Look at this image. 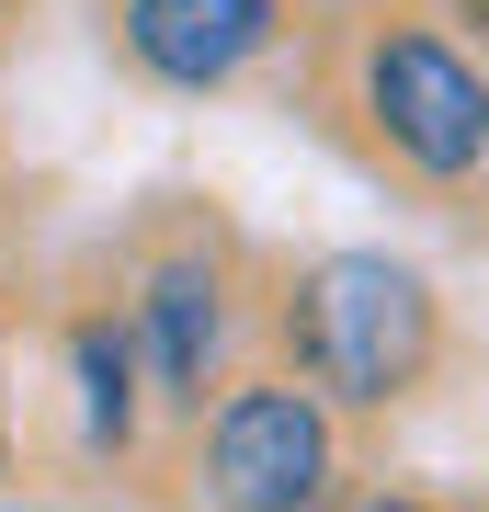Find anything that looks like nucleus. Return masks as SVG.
Wrapping results in <instances>:
<instances>
[{"label": "nucleus", "instance_id": "1", "mask_svg": "<svg viewBox=\"0 0 489 512\" xmlns=\"http://www.w3.org/2000/svg\"><path fill=\"white\" fill-rule=\"evenodd\" d=\"M285 365L319 410H399L444 353L433 274L399 251H319L285 285Z\"/></svg>", "mask_w": 489, "mask_h": 512}, {"label": "nucleus", "instance_id": "2", "mask_svg": "<svg viewBox=\"0 0 489 512\" xmlns=\"http://www.w3.org/2000/svg\"><path fill=\"white\" fill-rule=\"evenodd\" d=\"M353 114L421 183H478L489 171V57L444 23H376L353 46Z\"/></svg>", "mask_w": 489, "mask_h": 512}, {"label": "nucleus", "instance_id": "3", "mask_svg": "<svg viewBox=\"0 0 489 512\" xmlns=\"http://www.w3.org/2000/svg\"><path fill=\"white\" fill-rule=\"evenodd\" d=\"M205 512H342V421L296 376H239L194 444Z\"/></svg>", "mask_w": 489, "mask_h": 512}, {"label": "nucleus", "instance_id": "4", "mask_svg": "<svg viewBox=\"0 0 489 512\" xmlns=\"http://www.w3.org/2000/svg\"><path fill=\"white\" fill-rule=\"evenodd\" d=\"M137 365H148V387H160L171 410H205V387H228V330H239V308H228V262L217 251H160L148 262V285H137Z\"/></svg>", "mask_w": 489, "mask_h": 512}, {"label": "nucleus", "instance_id": "5", "mask_svg": "<svg viewBox=\"0 0 489 512\" xmlns=\"http://www.w3.org/2000/svg\"><path fill=\"white\" fill-rule=\"evenodd\" d=\"M114 35L171 92H228L251 57L285 46V0H114Z\"/></svg>", "mask_w": 489, "mask_h": 512}, {"label": "nucleus", "instance_id": "6", "mask_svg": "<svg viewBox=\"0 0 489 512\" xmlns=\"http://www.w3.org/2000/svg\"><path fill=\"white\" fill-rule=\"evenodd\" d=\"M69 376H80V433L126 456V444H137V376H148L137 365V330L114 319V308L69 319Z\"/></svg>", "mask_w": 489, "mask_h": 512}, {"label": "nucleus", "instance_id": "7", "mask_svg": "<svg viewBox=\"0 0 489 512\" xmlns=\"http://www.w3.org/2000/svg\"><path fill=\"white\" fill-rule=\"evenodd\" d=\"M342 512H433V501H410V490H364V501H342Z\"/></svg>", "mask_w": 489, "mask_h": 512}, {"label": "nucleus", "instance_id": "8", "mask_svg": "<svg viewBox=\"0 0 489 512\" xmlns=\"http://www.w3.org/2000/svg\"><path fill=\"white\" fill-rule=\"evenodd\" d=\"M455 23H467V46L489 57V0H455Z\"/></svg>", "mask_w": 489, "mask_h": 512}, {"label": "nucleus", "instance_id": "9", "mask_svg": "<svg viewBox=\"0 0 489 512\" xmlns=\"http://www.w3.org/2000/svg\"><path fill=\"white\" fill-rule=\"evenodd\" d=\"M0 376H12V342H0ZM0 478H12V399H0Z\"/></svg>", "mask_w": 489, "mask_h": 512}, {"label": "nucleus", "instance_id": "10", "mask_svg": "<svg viewBox=\"0 0 489 512\" xmlns=\"http://www.w3.org/2000/svg\"><path fill=\"white\" fill-rule=\"evenodd\" d=\"M0 23H12V0H0Z\"/></svg>", "mask_w": 489, "mask_h": 512}]
</instances>
